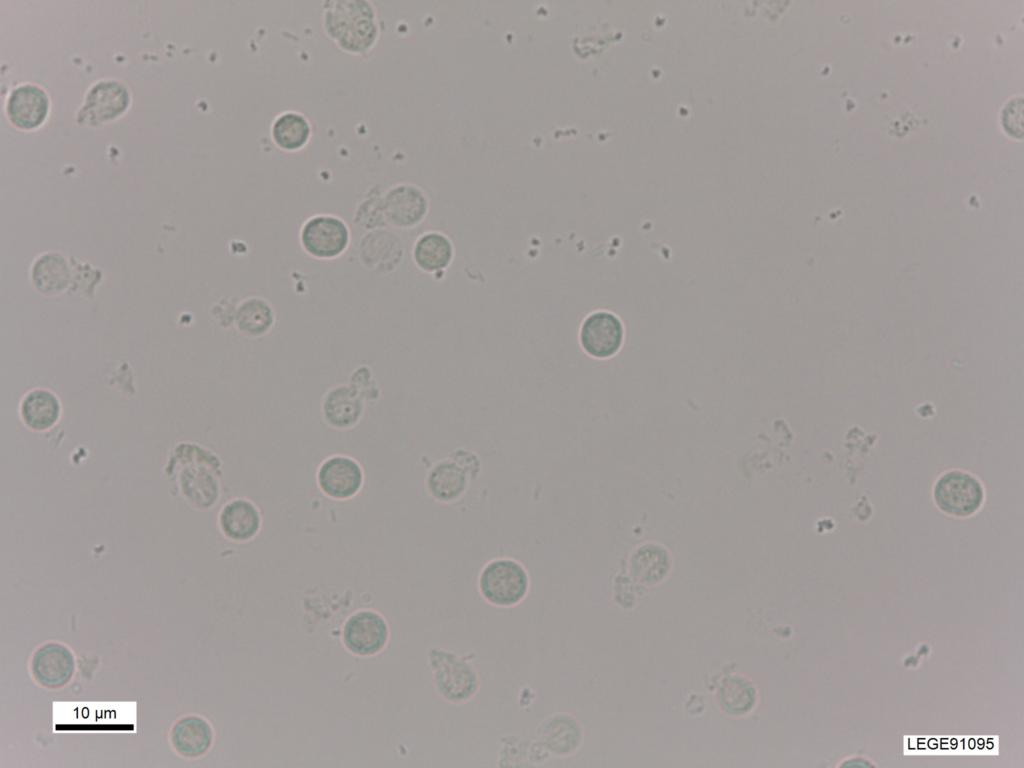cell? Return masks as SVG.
Listing matches in <instances>:
<instances>
[{"label":"cell","instance_id":"1","mask_svg":"<svg viewBox=\"0 0 1024 768\" xmlns=\"http://www.w3.org/2000/svg\"><path fill=\"white\" fill-rule=\"evenodd\" d=\"M170 480L194 506L207 508L218 495V459L208 451L182 444L170 456L167 466Z\"/></svg>","mask_w":1024,"mask_h":768},{"label":"cell","instance_id":"2","mask_svg":"<svg viewBox=\"0 0 1024 768\" xmlns=\"http://www.w3.org/2000/svg\"><path fill=\"white\" fill-rule=\"evenodd\" d=\"M528 576L524 568L510 559H498L489 563L480 576L483 596L497 605H512L526 594Z\"/></svg>","mask_w":1024,"mask_h":768},{"label":"cell","instance_id":"3","mask_svg":"<svg viewBox=\"0 0 1024 768\" xmlns=\"http://www.w3.org/2000/svg\"><path fill=\"white\" fill-rule=\"evenodd\" d=\"M984 491L973 476L951 471L939 478L934 488V499L938 507L955 516H968L981 506Z\"/></svg>","mask_w":1024,"mask_h":768},{"label":"cell","instance_id":"4","mask_svg":"<svg viewBox=\"0 0 1024 768\" xmlns=\"http://www.w3.org/2000/svg\"><path fill=\"white\" fill-rule=\"evenodd\" d=\"M76 668L73 651L64 643L49 641L33 652L29 669L36 683L47 689H60L67 685Z\"/></svg>","mask_w":1024,"mask_h":768},{"label":"cell","instance_id":"5","mask_svg":"<svg viewBox=\"0 0 1024 768\" xmlns=\"http://www.w3.org/2000/svg\"><path fill=\"white\" fill-rule=\"evenodd\" d=\"M624 329L620 319L609 311L587 315L579 329V343L586 354L597 359L615 355L622 346Z\"/></svg>","mask_w":1024,"mask_h":768},{"label":"cell","instance_id":"6","mask_svg":"<svg viewBox=\"0 0 1024 768\" xmlns=\"http://www.w3.org/2000/svg\"><path fill=\"white\" fill-rule=\"evenodd\" d=\"M304 249L317 258H334L346 249L349 231L345 223L333 216H316L308 220L301 232Z\"/></svg>","mask_w":1024,"mask_h":768},{"label":"cell","instance_id":"7","mask_svg":"<svg viewBox=\"0 0 1024 768\" xmlns=\"http://www.w3.org/2000/svg\"><path fill=\"white\" fill-rule=\"evenodd\" d=\"M383 215L388 222L399 228H409L423 220L428 211L425 194L412 185L392 188L381 202Z\"/></svg>","mask_w":1024,"mask_h":768},{"label":"cell","instance_id":"8","mask_svg":"<svg viewBox=\"0 0 1024 768\" xmlns=\"http://www.w3.org/2000/svg\"><path fill=\"white\" fill-rule=\"evenodd\" d=\"M388 636L383 618L371 611L353 615L344 627V642L347 648L359 655H372L380 651Z\"/></svg>","mask_w":1024,"mask_h":768},{"label":"cell","instance_id":"9","mask_svg":"<svg viewBox=\"0 0 1024 768\" xmlns=\"http://www.w3.org/2000/svg\"><path fill=\"white\" fill-rule=\"evenodd\" d=\"M318 483L330 497L346 499L355 495L362 484L359 465L350 458L335 456L327 459L318 472Z\"/></svg>","mask_w":1024,"mask_h":768},{"label":"cell","instance_id":"10","mask_svg":"<svg viewBox=\"0 0 1024 768\" xmlns=\"http://www.w3.org/2000/svg\"><path fill=\"white\" fill-rule=\"evenodd\" d=\"M169 736L176 753L189 759L204 755L213 742L211 725L205 718L195 714L179 718L173 724Z\"/></svg>","mask_w":1024,"mask_h":768},{"label":"cell","instance_id":"11","mask_svg":"<svg viewBox=\"0 0 1024 768\" xmlns=\"http://www.w3.org/2000/svg\"><path fill=\"white\" fill-rule=\"evenodd\" d=\"M404 246L401 239L390 231H373L360 244V258L375 272H390L402 261Z\"/></svg>","mask_w":1024,"mask_h":768},{"label":"cell","instance_id":"12","mask_svg":"<svg viewBox=\"0 0 1024 768\" xmlns=\"http://www.w3.org/2000/svg\"><path fill=\"white\" fill-rule=\"evenodd\" d=\"M49 101L45 92L35 85H21L14 89L7 102L10 120L18 127L32 129L45 119Z\"/></svg>","mask_w":1024,"mask_h":768},{"label":"cell","instance_id":"13","mask_svg":"<svg viewBox=\"0 0 1024 768\" xmlns=\"http://www.w3.org/2000/svg\"><path fill=\"white\" fill-rule=\"evenodd\" d=\"M128 101V92L121 84L114 81L101 82L87 97L81 110L82 121L97 123L113 118L126 108Z\"/></svg>","mask_w":1024,"mask_h":768},{"label":"cell","instance_id":"14","mask_svg":"<svg viewBox=\"0 0 1024 768\" xmlns=\"http://www.w3.org/2000/svg\"><path fill=\"white\" fill-rule=\"evenodd\" d=\"M413 258L424 272H442L453 261L454 246L446 235L440 232H427L416 241Z\"/></svg>","mask_w":1024,"mask_h":768},{"label":"cell","instance_id":"15","mask_svg":"<svg viewBox=\"0 0 1024 768\" xmlns=\"http://www.w3.org/2000/svg\"><path fill=\"white\" fill-rule=\"evenodd\" d=\"M220 526L230 539L245 541L252 538L260 527V515L247 500L237 499L226 504L220 513Z\"/></svg>","mask_w":1024,"mask_h":768},{"label":"cell","instance_id":"16","mask_svg":"<svg viewBox=\"0 0 1024 768\" xmlns=\"http://www.w3.org/2000/svg\"><path fill=\"white\" fill-rule=\"evenodd\" d=\"M362 412V402L356 389L341 386L331 390L325 397L323 413L326 420L338 428L354 425Z\"/></svg>","mask_w":1024,"mask_h":768},{"label":"cell","instance_id":"17","mask_svg":"<svg viewBox=\"0 0 1024 768\" xmlns=\"http://www.w3.org/2000/svg\"><path fill=\"white\" fill-rule=\"evenodd\" d=\"M468 482L466 470L456 461H441L430 471L427 487L438 500L451 501L460 497Z\"/></svg>","mask_w":1024,"mask_h":768},{"label":"cell","instance_id":"18","mask_svg":"<svg viewBox=\"0 0 1024 768\" xmlns=\"http://www.w3.org/2000/svg\"><path fill=\"white\" fill-rule=\"evenodd\" d=\"M60 415V404L50 391L37 389L29 392L21 403V416L25 424L34 430H46L53 426Z\"/></svg>","mask_w":1024,"mask_h":768},{"label":"cell","instance_id":"19","mask_svg":"<svg viewBox=\"0 0 1024 768\" xmlns=\"http://www.w3.org/2000/svg\"><path fill=\"white\" fill-rule=\"evenodd\" d=\"M70 278L66 260L58 253L42 255L32 268V280L35 287L45 294H55L63 290Z\"/></svg>","mask_w":1024,"mask_h":768},{"label":"cell","instance_id":"20","mask_svg":"<svg viewBox=\"0 0 1024 768\" xmlns=\"http://www.w3.org/2000/svg\"><path fill=\"white\" fill-rule=\"evenodd\" d=\"M235 318L240 331L249 336H260L270 329L274 316L267 302L250 298L240 304Z\"/></svg>","mask_w":1024,"mask_h":768},{"label":"cell","instance_id":"21","mask_svg":"<svg viewBox=\"0 0 1024 768\" xmlns=\"http://www.w3.org/2000/svg\"><path fill=\"white\" fill-rule=\"evenodd\" d=\"M310 126L306 119L296 113L288 112L274 122L272 135L278 146L288 150L302 147L309 138Z\"/></svg>","mask_w":1024,"mask_h":768},{"label":"cell","instance_id":"22","mask_svg":"<svg viewBox=\"0 0 1024 768\" xmlns=\"http://www.w3.org/2000/svg\"><path fill=\"white\" fill-rule=\"evenodd\" d=\"M720 698L728 710L742 713L749 710L752 705L754 691L748 682L741 679H730L721 688Z\"/></svg>","mask_w":1024,"mask_h":768},{"label":"cell","instance_id":"23","mask_svg":"<svg viewBox=\"0 0 1024 768\" xmlns=\"http://www.w3.org/2000/svg\"><path fill=\"white\" fill-rule=\"evenodd\" d=\"M1022 99L1012 100L1004 109L1003 124L1007 131L1014 136L1022 135Z\"/></svg>","mask_w":1024,"mask_h":768},{"label":"cell","instance_id":"24","mask_svg":"<svg viewBox=\"0 0 1024 768\" xmlns=\"http://www.w3.org/2000/svg\"><path fill=\"white\" fill-rule=\"evenodd\" d=\"M455 453L456 456H453L454 461H456L466 471H469L471 476H475L479 471V461L477 457L471 452L462 449L456 451Z\"/></svg>","mask_w":1024,"mask_h":768}]
</instances>
